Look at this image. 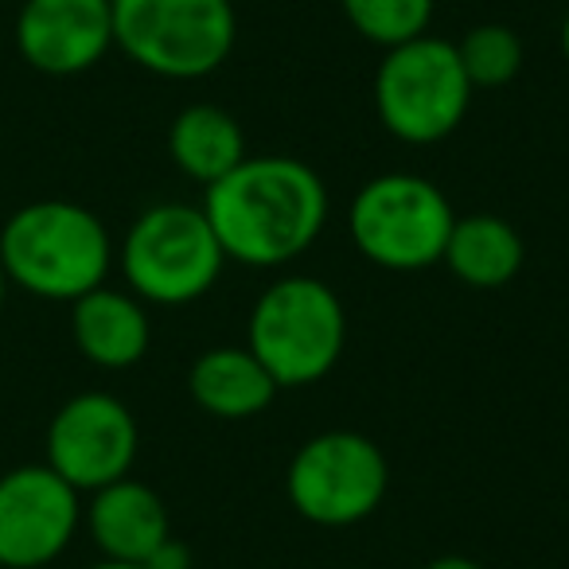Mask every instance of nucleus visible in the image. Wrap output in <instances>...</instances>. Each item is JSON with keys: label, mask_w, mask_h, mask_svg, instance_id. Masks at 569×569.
Listing matches in <instances>:
<instances>
[{"label": "nucleus", "mask_w": 569, "mask_h": 569, "mask_svg": "<svg viewBox=\"0 0 569 569\" xmlns=\"http://www.w3.org/2000/svg\"><path fill=\"white\" fill-rule=\"evenodd\" d=\"M460 67H465L472 90H496L507 87L522 71V43L511 28L503 24H480L457 43Z\"/></svg>", "instance_id": "obj_18"}, {"label": "nucleus", "mask_w": 569, "mask_h": 569, "mask_svg": "<svg viewBox=\"0 0 569 569\" xmlns=\"http://www.w3.org/2000/svg\"><path fill=\"white\" fill-rule=\"evenodd\" d=\"M222 253L253 269L301 258L328 222L320 172L293 157H246L203 196Z\"/></svg>", "instance_id": "obj_1"}, {"label": "nucleus", "mask_w": 569, "mask_h": 569, "mask_svg": "<svg viewBox=\"0 0 569 569\" xmlns=\"http://www.w3.org/2000/svg\"><path fill=\"white\" fill-rule=\"evenodd\" d=\"M71 332L74 348L106 371H126V367L141 363L152 340L141 301L118 293V289H106V284H98V289L74 301Z\"/></svg>", "instance_id": "obj_13"}, {"label": "nucleus", "mask_w": 569, "mask_h": 569, "mask_svg": "<svg viewBox=\"0 0 569 569\" xmlns=\"http://www.w3.org/2000/svg\"><path fill=\"white\" fill-rule=\"evenodd\" d=\"M113 43L160 79H207L234 51L230 0H110Z\"/></svg>", "instance_id": "obj_4"}, {"label": "nucleus", "mask_w": 569, "mask_h": 569, "mask_svg": "<svg viewBox=\"0 0 569 569\" xmlns=\"http://www.w3.org/2000/svg\"><path fill=\"white\" fill-rule=\"evenodd\" d=\"M168 152L176 168L196 183L211 188L227 172H234L246 160V137L238 121L219 106H188L168 129Z\"/></svg>", "instance_id": "obj_15"}, {"label": "nucleus", "mask_w": 569, "mask_h": 569, "mask_svg": "<svg viewBox=\"0 0 569 569\" xmlns=\"http://www.w3.org/2000/svg\"><path fill=\"white\" fill-rule=\"evenodd\" d=\"M561 56H566V63H569V17H566V24H561Z\"/></svg>", "instance_id": "obj_23"}, {"label": "nucleus", "mask_w": 569, "mask_h": 569, "mask_svg": "<svg viewBox=\"0 0 569 569\" xmlns=\"http://www.w3.org/2000/svg\"><path fill=\"white\" fill-rule=\"evenodd\" d=\"M426 569H483L480 561L472 558H460V553H445V558H433Z\"/></svg>", "instance_id": "obj_20"}, {"label": "nucleus", "mask_w": 569, "mask_h": 569, "mask_svg": "<svg viewBox=\"0 0 569 569\" xmlns=\"http://www.w3.org/2000/svg\"><path fill=\"white\" fill-rule=\"evenodd\" d=\"M348 317L340 297L317 277H281L258 297L246 325V348L277 387H312L340 363Z\"/></svg>", "instance_id": "obj_3"}, {"label": "nucleus", "mask_w": 569, "mask_h": 569, "mask_svg": "<svg viewBox=\"0 0 569 569\" xmlns=\"http://www.w3.org/2000/svg\"><path fill=\"white\" fill-rule=\"evenodd\" d=\"M472 82L460 67L457 43L418 36L387 48L375 74V110L406 144H437L465 121Z\"/></svg>", "instance_id": "obj_5"}, {"label": "nucleus", "mask_w": 569, "mask_h": 569, "mask_svg": "<svg viewBox=\"0 0 569 569\" xmlns=\"http://www.w3.org/2000/svg\"><path fill=\"white\" fill-rule=\"evenodd\" d=\"M348 222L367 261L395 273H413L445 258V242L457 214L445 191L426 176L387 172L363 183Z\"/></svg>", "instance_id": "obj_7"}, {"label": "nucleus", "mask_w": 569, "mask_h": 569, "mask_svg": "<svg viewBox=\"0 0 569 569\" xmlns=\"http://www.w3.org/2000/svg\"><path fill=\"white\" fill-rule=\"evenodd\" d=\"M340 9L351 28L379 48L418 40L433 20V0H340Z\"/></svg>", "instance_id": "obj_17"}, {"label": "nucleus", "mask_w": 569, "mask_h": 569, "mask_svg": "<svg viewBox=\"0 0 569 569\" xmlns=\"http://www.w3.org/2000/svg\"><path fill=\"white\" fill-rule=\"evenodd\" d=\"M144 569H191V550L180 538H164V542L149 553Z\"/></svg>", "instance_id": "obj_19"}, {"label": "nucleus", "mask_w": 569, "mask_h": 569, "mask_svg": "<svg viewBox=\"0 0 569 569\" xmlns=\"http://www.w3.org/2000/svg\"><path fill=\"white\" fill-rule=\"evenodd\" d=\"M4 297H9V273L0 266V309H4Z\"/></svg>", "instance_id": "obj_22"}, {"label": "nucleus", "mask_w": 569, "mask_h": 569, "mask_svg": "<svg viewBox=\"0 0 569 569\" xmlns=\"http://www.w3.org/2000/svg\"><path fill=\"white\" fill-rule=\"evenodd\" d=\"M137 460V421L129 406L102 390L74 395L48 426V468L74 491L126 480Z\"/></svg>", "instance_id": "obj_9"}, {"label": "nucleus", "mask_w": 569, "mask_h": 569, "mask_svg": "<svg viewBox=\"0 0 569 569\" xmlns=\"http://www.w3.org/2000/svg\"><path fill=\"white\" fill-rule=\"evenodd\" d=\"M441 261L468 289H503L522 269V238L499 214H468L452 222Z\"/></svg>", "instance_id": "obj_16"}, {"label": "nucleus", "mask_w": 569, "mask_h": 569, "mask_svg": "<svg viewBox=\"0 0 569 569\" xmlns=\"http://www.w3.org/2000/svg\"><path fill=\"white\" fill-rule=\"evenodd\" d=\"M113 242L94 211L67 199L28 203L0 230V266L9 284L43 301H79L106 284Z\"/></svg>", "instance_id": "obj_2"}, {"label": "nucleus", "mask_w": 569, "mask_h": 569, "mask_svg": "<svg viewBox=\"0 0 569 569\" xmlns=\"http://www.w3.org/2000/svg\"><path fill=\"white\" fill-rule=\"evenodd\" d=\"M87 527L106 558L129 561V566H144L149 553L164 538H172L164 499L149 483L129 480V476L94 491L87 511Z\"/></svg>", "instance_id": "obj_12"}, {"label": "nucleus", "mask_w": 569, "mask_h": 569, "mask_svg": "<svg viewBox=\"0 0 569 569\" xmlns=\"http://www.w3.org/2000/svg\"><path fill=\"white\" fill-rule=\"evenodd\" d=\"M390 488V465L363 433L332 429L297 449L284 491L301 519L317 527H351L379 511Z\"/></svg>", "instance_id": "obj_8"}, {"label": "nucleus", "mask_w": 569, "mask_h": 569, "mask_svg": "<svg viewBox=\"0 0 569 569\" xmlns=\"http://www.w3.org/2000/svg\"><path fill=\"white\" fill-rule=\"evenodd\" d=\"M90 569H144V566H129V561H98V566H90Z\"/></svg>", "instance_id": "obj_21"}, {"label": "nucleus", "mask_w": 569, "mask_h": 569, "mask_svg": "<svg viewBox=\"0 0 569 569\" xmlns=\"http://www.w3.org/2000/svg\"><path fill=\"white\" fill-rule=\"evenodd\" d=\"M17 48L40 74H82L113 48L110 0H24Z\"/></svg>", "instance_id": "obj_11"}, {"label": "nucleus", "mask_w": 569, "mask_h": 569, "mask_svg": "<svg viewBox=\"0 0 569 569\" xmlns=\"http://www.w3.org/2000/svg\"><path fill=\"white\" fill-rule=\"evenodd\" d=\"M222 242L203 207L160 203L129 227L121 242V273L133 293L152 305H191L219 281Z\"/></svg>", "instance_id": "obj_6"}, {"label": "nucleus", "mask_w": 569, "mask_h": 569, "mask_svg": "<svg viewBox=\"0 0 569 569\" xmlns=\"http://www.w3.org/2000/svg\"><path fill=\"white\" fill-rule=\"evenodd\" d=\"M188 390L211 418L242 421L266 410L281 387L250 348H211L191 363Z\"/></svg>", "instance_id": "obj_14"}, {"label": "nucleus", "mask_w": 569, "mask_h": 569, "mask_svg": "<svg viewBox=\"0 0 569 569\" xmlns=\"http://www.w3.org/2000/svg\"><path fill=\"white\" fill-rule=\"evenodd\" d=\"M79 491L48 465H20L0 476V566L43 569L79 530Z\"/></svg>", "instance_id": "obj_10"}]
</instances>
